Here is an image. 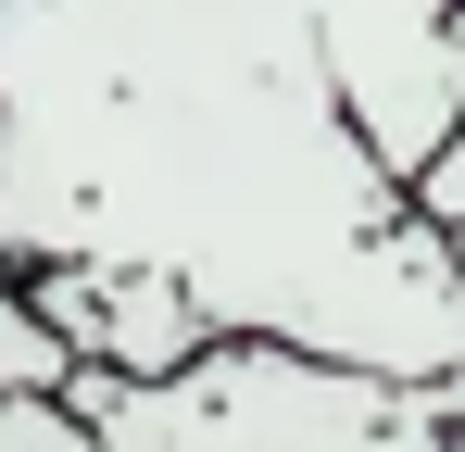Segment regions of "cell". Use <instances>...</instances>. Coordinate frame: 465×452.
<instances>
[{"mask_svg": "<svg viewBox=\"0 0 465 452\" xmlns=\"http://www.w3.org/2000/svg\"><path fill=\"white\" fill-rule=\"evenodd\" d=\"M428 402H440V427L465 440V365H453V377H428Z\"/></svg>", "mask_w": 465, "mask_h": 452, "instance_id": "obj_6", "label": "cell"}, {"mask_svg": "<svg viewBox=\"0 0 465 452\" xmlns=\"http://www.w3.org/2000/svg\"><path fill=\"white\" fill-rule=\"evenodd\" d=\"M64 389H76V352L38 327V301L0 277V452H101V427Z\"/></svg>", "mask_w": 465, "mask_h": 452, "instance_id": "obj_4", "label": "cell"}, {"mask_svg": "<svg viewBox=\"0 0 465 452\" xmlns=\"http://www.w3.org/2000/svg\"><path fill=\"white\" fill-rule=\"evenodd\" d=\"M415 214L440 226V239H453V226H465V113H453V139H440V151H428V163H415Z\"/></svg>", "mask_w": 465, "mask_h": 452, "instance_id": "obj_5", "label": "cell"}, {"mask_svg": "<svg viewBox=\"0 0 465 452\" xmlns=\"http://www.w3.org/2000/svg\"><path fill=\"white\" fill-rule=\"evenodd\" d=\"M64 402L101 427V452H465L428 389L314 365V352H277V339H202L163 377L76 365Z\"/></svg>", "mask_w": 465, "mask_h": 452, "instance_id": "obj_2", "label": "cell"}, {"mask_svg": "<svg viewBox=\"0 0 465 452\" xmlns=\"http://www.w3.org/2000/svg\"><path fill=\"white\" fill-rule=\"evenodd\" d=\"M126 264L202 339L465 365V264L352 139L290 0H0V277Z\"/></svg>", "mask_w": 465, "mask_h": 452, "instance_id": "obj_1", "label": "cell"}, {"mask_svg": "<svg viewBox=\"0 0 465 452\" xmlns=\"http://www.w3.org/2000/svg\"><path fill=\"white\" fill-rule=\"evenodd\" d=\"M290 13H302L352 139L415 189V163L465 113V0H290Z\"/></svg>", "mask_w": 465, "mask_h": 452, "instance_id": "obj_3", "label": "cell"}]
</instances>
